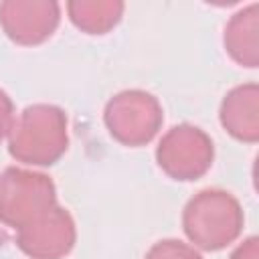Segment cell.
<instances>
[{
    "label": "cell",
    "instance_id": "cell-5",
    "mask_svg": "<svg viewBox=\"0 0 259 259\" xmlns=\"http://www.w3.org/2000/svg\"><path fill=\"white\" fill-rule=\"evenodd\" d=\"M212 140L200 127L188 123H180L168 130L156 148L158 166L170 178L182 182L198 180L204 176L212 166Z\"/></svg>",
    "mask_w": 259,
    "mask_h": 259
},
{
    "label": "cell",
    "instance_id": "cell-11",
    "mask_svg": "<svg viewBox=\"0 0 259 259\" xmlns=\"http://www.w3.org/2000/svg\"><path fill=\"white\" fill-rule=\"evenodd\" d=\"M146 259H202L198 251L176 239H164L150 247Z\"/></svg>",
    "mask_w": 259,
    "mask_h": 259
},
{
    "label": "cell",
    "instance_id": "cell-12",
    "mask_svg": "<svg viewBox=\"0 0 259 259\" xmlns=\"http://www.w3.org/2000/svg\"><path fill=\"white\" fill-rule=\"evenodd\" d=\"M12 119H14V105L12 99L0 89V140L10 134L12 130Z\"/></svg>",
    "mask_w": 259,
    "mask_h": 259
},
{
    "label": "cell",
    "instance_id": "cell-10",
    "mask_svg": "<svg viewBox=\"0 0 259 259\" xmlns=\"http://www.w3.org/2000/svg\"><path fill=\"white\" fill-rule=\"evenodd\" d=\"M71 22L87 34H105L111 30L121 14L123 2L115 0H73L67 4Z\"/></svg>",
    "mask_w": 259,
    "mask_h": 259
},
{
    "label": "cell",
    "instance_id": "cell-6",
    "mask_svg": "<svg viewBox=\"0 0 259 259\" xmlns=\"http://www.w3.org/2000/svg\"><path fill=\"white\" fill-rule=\"evenodd\" d=\"M75 239L73 217L69 210L55 204L45 214L18 229L16 245L32 259H61L73 249Z\"/></svg>",
    "mask_w": 259,
    "mask_h": 259
},
{
    "label": "cell",
    "instance_id": "cell-9",
    "mask_svg": "<svg viewBox=\"0 0 259 259\" xmlns=\"http://www.w3.org/2000/svg\"><path fill=\"white\" fill-rule=\"evenodd\" d=\"M225 49L243 67L259 65V4L235 12L225 26Z\"/></svg>",
    "mask_w": 259,
    "mask_h": 259
},
{
    "label": "cell",
    "instance_id": "cell-7",
    "mask_svg": "<svg viewBox=\"0 0 259 259\" xmlns=\"http://www.w3.org/2000/svg\"><path fill=\"white\" fill-rule=\"evenodd\" d=\"M61 20V6L49 0H6L0 4V24L18 45L45 42Z\"/></svg>",
    "mask_w": 259,
    "mask_h": 259
},
{
    "label": "cell",
    "instance_id": "cell-13",
    "mask_svg": "<svg viewBox=\"0 0 259 259\" xmlns=\"http://www.w3.org/2000/svg\"><path fill=\"white\" fill-rule=\"evenodd\" d=\"M257 237H249L247 241H243V245H239L233 251L231 259H257Z\"/></svg>",
    "mask_w": 259,
    "mask_h": 259
},
{
    "label": "cell",
    "instance_id": "cell-1",
    "mask_svg": "<svg viewBox=\"0 0 259 259\" xmlns=\"http://www.w3.org/2000/svg\"><path fill=\"white\" fill-rule=\"evenodd\" d=\"M67 115L61 107L49 103L28 105L8 134L12 158L32 166L55 164L67 152Z\"/></svg>",
    "mask_w": 259,
    "mask_h": 259
},
{
    "label": "cell",
    "instance_id": "cell-8",
    "mask_svg": "<svg viewBox=\"0 0 259 259\" xmlns=\"http://www.w3.org/2000/svg\"><path fill=\"white\" fill-rule=\"evenodd\" d=\"M221 123L239 142L259 140V85L245 83L227 93L221 103Z\"/></svg>",
    "mask_w": 259,
    "mask_h": 259
},
{
    "label": "cell",
    "instance_id": "cell-4",
    "mask_svg": "<svg viewBox=\"0 0 259 259\" xmlns=\"http://www.w3.org/2000/svg\"><path fill=\"white\" fill-rule=\"evenodd\" d=\"M103 121L119 144L138 148L154 140L162 127L164 113L162 105L152 93L142 89H125L107 101Z\"/></svg>",
    "mask_w": 259,
    "mask_h": 259
},
{
    "label": "cell",
    "instance_id": "cell-2",
    "mask_svg": "<svg viewBox=\"0 0 259 259\" xmlns=\"http://www.w3.org/2000/svg\"><path fill=\"white\" fill-rule=\"evenodd\" d=\"M186 237L204 251H221L243 231V208L227 190L204 188L194 194L182 212Z\"/></svg>",
    "mask_w": 259,
    "mask_h": 259
},
{
    "label": "cell",
    "instance_id": "cell-3",
    "mask_svg": "<svg viewBox=\"0 0 259 259\" xmlns=\"http://www.w3.org/2000/svg\"><path fill=\"white\" fill-rule=\"evenodd\" d=\"M57 204L53 180L34 170L10 166L0 174V223L22 229Z\"/></svg>",
    "mask_w": 259,
    "mask_h": 259
}]
</instances>
